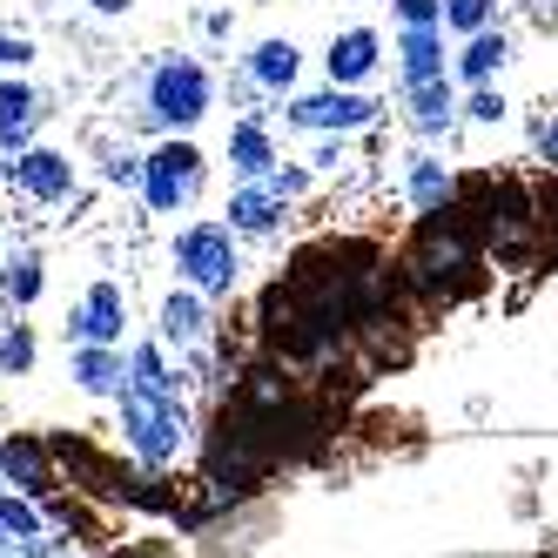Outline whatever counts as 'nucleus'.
Segmentation results:
<instances>
[{"mask_svg":"<svg viewBox=\"0 0 558 558\" xmlns=\"http://www.w3.org/2000/svg\"><path fill=\"white\" fill-rule=\"evenodd\" d=\"M209 108H216V82H209V68L195 61V54H162L142 74V108H135L142 129L189 135Z\"/></svg>","mask_w":558,"mask_h":558,"instance_id":"1","label":"nucleus"},{"mask_svg":"<svg viewBox=\"0 0 558 558\" xmlns=\"http://www.w3.org/2000/svg\"><path fill=\"white\" fill-rule=\"evenodd\" d=\"M276 451L263 445V437L250 424H235L229 411H216V430H209V445H203V485L209 498H250L263 477H269Z\"/></svg>","mask_w":558,"mask_h":558,"instance_id":"2","label":"nucleus"},{"mask_svg":"<svg viewBox=\"0 0 558 558\" xmlns=\"http://www.w3.org/2000/svg\"><path fill=\"white\" fill-rule=\"evenodd\" d=\"M114 411H122V445L135 451L142 471H169L189 445V411H182V397H135L122 390L114 397Z\"/></svg>","mask_w":558,"mask_h":558,"instance_id":"3","label":"nucleus"},{"mask_svg":"<svg viewBox=\"0 0 558 558\" xmlns=\"http://www.w3.org/2000/svg\"><path fill=\"white\" fill-rule=\"evenodd\" d=\"M175 276L189 290H203V296H229L235 276H243V263H235V229L222 216H203V222L175 229Z\"/></svg>","mask_w":558,"mask_h":558,"instance_id":"4","label":"nucleus"},{"mask_svg":"<svg viewBox=\"0 0 558 558\" xmlns=\"http://www.w3.org/2000/svg\"><path fill=\"white\" fill-rule=\"evenodd\" d=\"M203 182H209V155L195 148L189 135H169V142H155V148H148L142 195H148V209H155V216L189 209L195 195H203Z\"/></svg>","mask_w":558,"mask_h":558,"instance_id":"5","label":"nucleus"},{"mask_svg":"<svg viewBox=\"0 0 558 558\" xmlns=\"http://www.w3.org/2000/svg\"><path fill=\"white\" fill-rule=\"evenodd\" d=\"M384 114V101L377 95H364V88H316V95H290L283 101V122L290 129H303V135H356V129H371Z\"/></svg>","mask_w":558,"mask_h":558,"instance_id":"6","label":"nucleus"},{"mask_svg":"<svg viewBox=\"0 0 558 558\" xmlns=\"http://www.w3.org/2000/svg\"><path fill=\"white\" fill-rule=\"evenodd\" d=\"M0 477H8V485H14L21 498L48 505V498L61 492L54 445H48V437H34V430H8V437H0Z\"/></svg>","mask_w":558,"mask_h":558,"instance_id":"7","label":"nucleus"},{"mask_svg":"<svg viewBox=\"0 0 558 558\" xmlns=\"http://www.w3.org/2000/svg\"><path fill=\"white\" fill-rule=\"evenodd\" d=\"M122 330H129V296L122 283H88L82 303L68 310V343H108V350H122Z\"/></svg>","mask_w":558,"mask_h":558,"instance_id":"8","label":"nucleus"},{"mask_svg":"<svg viewBox=\"0 0 558 558\" xmlns=\"http://www.w3.org/2000/svg\"><path fill=\"white\" fill-rule=\"evenodd\" d=\"M8 189L21 195V203L54 209V203H68V195H74V162H68L61 148H41V142H34V148L14 155V182H8Z\"/></svg>","mask_w":558,"mask_h":558,"instance_id":"9","label":"nucleus"},{"mask_svg":"<svg viewBox=\"0 0 558 558\" xmlns=\"http://www.w3.org/2000/svg\"><path fill=\"white\" fill-rule=\"evenodd\" d=\"M41 122H48V95L34 82H21V74H0V148L8 155L34 148V129Z\"/></svg>","mask_w":558,"mask_h":558,"instance_id":"10","label":"nucleus"},{"mask_svg":"<svg viewBox=\"0 0 558 558\" xmlns=\"http://www.w3.org/2000/svg\"><path fill=\"white\" fill-rule=\"evenodd\" d=\"M283 216H290V195L276 189V182H235L229 189V209H222V222L235 235H276Z\"/></svg>","mask_w":558,"mask_h":558,"instance_id":"11","label":"nucleus"},{"mask_svg":"<svg viewBox=\"0 0 558 558\" xmlns=\"http://www.w3.org/2000/svg\"><path fill=\"white\" fill-rule=\"evenodd\" d=\"M155 337H162L169 350H203L209 343V296L203 290H169L162 310H155Z\"/></svg>","mask_w":558,"mask_h":558,"instance_id":"12","label":"nucleus"},{"mask_svg":"<svg viewBox=\"0 0 558 558\" xmlns=\"http://www.w3.org/2000/svg\"><path fill=\"white\" fill-rule=\"evenodd\" d=\"M445 27H397V82L404 88H430V82H451L445 74Z\"/></svg>","mask_w":558,"mask_h":558,"instance_id":"13","label":"nucleus"},{"mask_svg":"<svg viewBox=\"0 0 558 558\" xmlns=\"http://www.w3.org/2000/svg\"><path fill=\"white\" fill-rule=\"evenodd\" d=\"M296 74H303L296 41H256V54L243 61V74H235V88L243 95H290Z\"/></svg>","mask_w":558,"mask_h":558,"instance_id":"14","label":"nucleus"},{"mask_svg":"<svg viewBox=\"0 0 558 558\" xmlns=\"http://www.w3.org/2000/svg\"><path fill=\"white\" fill-rule=\"evenodd\" d=\"M384 61V41H377V27H343L330 34V54H324V74L337 88H356V82H371Z\"/></svg>","mask_w":558,"mask_h":558,"instance_id":"15","label":"nucleus"},{"mask_svg":"<svg viewBox=\"0 0 558 558\" xmlns=\"http://www.w3.org/2000/svg\"><path fill=\"white\" fill-rule=\"evenodd\" d=\"M68 377H74V390H88V397H122L129 390V356L108 350V343H74L68 350Z\"/></svg>","mask_w":558,"mask_h":558,"instance_id":"16","label":"nucleus"},{"mask_svg":"<svg viewBox=\"0 0 558 558\" xmlns=\"http://www.w3.org/2000/svg\"><path fill=\"white\" fill-rule=\"evenodd\" d=\"M276 135L263 129V114H243V122L229 129V169H235V182H269L276 175Z\"/></svg>","mask_w":558,"mask_h":558,"instance_id":"17","label":"nucleus"},{"mask_svg":"<svg viewBox=\"0 0 558 558\" xmlns=\"http://www.w3.org/2000/svg\"><path fill=\"white\" fill-rule=\"evenodd\" d=\"M404 195H411V209H417V216L451 209V203H458V175H451V162H437L430 148L411 155V162H404Z\"/></svg>","mask_w":558,"mask_h":558,"instance_id":"18","label":"nucleus"},{"mask_svg":"<svg viewBox=\"0 0 558 558\" xmlns=\"http://www.w3.org/2000/svg\"><path fill=\"white\" fill-rule=\"evenodd\" d=\"M404 108H411V129H417L424 142H445V135L458 129V114H464V101H458V88H451V82L404 88Z\"/></svg>","mask_w":558,"mask_h":558,"instance_id":"19","label":"nucleus"},{"mask_svg":"<svg viewBox=\"0 0 558 558\" xmlns=\"http://www.w3.org/2000/svg\"><path fill=\"white\" fill-rule=\"evenodd\" d=\"M48 290V269H41V250L14 243L8 256H0V296H8V310H34Z\"/></svg>","mask_w":558,"mask_h":558,"instance_id":"20","label":"nucleus"},{"mask_svg":"<svg viewBox=\"0 0 558 558\" xmlns=\"http://www.w3.org/2000/svg\"><path fill=\"white\" fill-rule=\"evenodd\" d=\"M505 61H511V41H505V34H498V27H485V34H471V41L458 48V61H451V74H458V82H464V88H492Z\"/></svg>","mask_w":558,"mask_h":558,"instance_id":"21","label":"nucleus"},{"mask_svg":"<svg viewBox=\"0 0 558 558\" xmlns=\"http://www.w3.org/2000/svg\"><path fill=\"white\" fill-rule=\"evenodd\" d=\"M129 390L135 397H182V377L169 371V343L162 337H148L129 350Z\"/></svg>","mask_w":558,"mask_h":558,"instance_id":"22","label":"nucleus"},{"mask_svg":"<svg viewBox=\"0 0 558 558\" xmlns=\"http://www.w3.org/2000/svg\"><path fill=\"white\" fill-rule=\"evenodd\" d=\"M0 525H8V538L34 545V538L48 532V518H41V505H34V498H21V492H0Z\"/></svg>","mask_w":558,"mask_h":558,"instance_id":"23","label":"nucleus"},{"mask_svg":"<svg viewBox=\"0 0 558 558\" xmlns=\"http://www.w3.org/2000/svg\"><path fill=\"white\" fill-rule=\"evenodd\" d=\"M27 371H34V330L8 324L0 330V377H27Z\"/></svg>","mask_w":558,"mask_h":558,"instance_id":"24","label":"nucleus"},{"mask_svg":"<svg viewBox=\"0 0 558 558\" xmlns=\"http://www.w3.org/2000/svg\"><path fill=\"white\" fill-rule=\"evenodd\" d=\"M492 14H498V0H445V27L464 34V41H471V34H485Z\"/></svg>","mask_w":558,"mask_h":558,"instance_id":"25","label":"nucleus"},{"mask_svg":"<svg viewBox=\"0 0 558 558\" xmlns=\"http://www.w3.org/2000/svg\"><path fill=\"white\" fill-rule=\"evenodd\" d=\"M142 169H148V155H135V148L101 155V182H114V189H142Z\"/></svg>","mask_w":558,"mask_h":558,"instance_id":"26","label":"nucleus"},{"mask_svg":"<svg viewBox=\"0 0 558 558\" xmlns=\"http://www.w3.org/2000/svg\"><path fill=\"white\" fill-rule=\"evenodd\" d=\"M505 114H511V101H505L498 88H471V95H464V122H477V129H498Z\"/></svg>","mask_w":558,"mask_h":558,"instance_id":"27","label":"nucleus"},{"mask_svg":"<svg viewBox=\"0 0 558 558\" xmlns=\"http://www.w3.org/2000/svg\"><path fill=\"white\" fill-rule=\"evenodd\" d=\"M397 27H445V0H390Z\"/></svg>","mask_w":558,"mask_h":558,"instance_id":"28","label":"nucleus"},{"mask_svg":"<svg viewBox=\"0 0 558 558\" xmlns=\"http://www.w3.org/2000/svg\"><path fill=\"white\" fill-rule=\"evenodd\" d=\"M27 61H34V34H27V27H0V68L21 74Z\"/></svg>","mask_w":558,"mask_h":558,"instance_id":"29","label":"nucleus"},{"mask_svg":"<svg viewBox=\"0 0 558 558\" xmlns=\"http://www.w3.org/2000/svg\"><path fill=\"white\" fill-rule=\"evenodd\" d=\"M532 155L558 175V122H551V114H545V122H532Z\"/></svg>","mask_w":558,"mask_h":558,"instance_id":"30","label":"nucleus"},{"mask_svg":"<svg viewBox=\"0 0 558 558\" xmlns=\"http://www.w3.org/2000/svg\"><path fill=\"white\" fill-rule=\"evenodd\" d=\"M310 162L324 169V175H337V169L350 162V148H343V135H324V142H316V155H310Z\"/></svg>","mask_w":558,"mask_h":558,"instance_id":"31","label":"nucleus"},{"mask_svg":"<svg viewBox=\"0 0 558 558\" xmlns=\"http://www.w3.org/2000/svg\"><path fill=\"white\" fill-rule=\"evenodd\" d=\"M269 182H276V189H283V195H290V203H296V195L310 189V175H303V169H276Z\"/></svg>","mask_w":558,"mask_h":558,"instance_id":"32","label":"nucleus"},{"mask_svg":"<svg viewBox=\"0 0 558 558\" xmlns=\"http://www.w3.org/2000/svg\"><path fill=\"white\" fill-rule=\"evenodd\" d=\"M88 8H95V14H101V21H122V14H129V8H135V0H88Z\"/></svg>","mask_w":558,"mask_h":558,"instance_id":"33","label":"nucleus"},{"mask_svg":"<svg viewBox=\"0 0 558 558\" xmlns=\"http://www.w3.org/2000/svg\"><path fill=\"white\" fill-rule=\"evenodd\" d=\"M0 545H8V525H0Z\"/></svg>","mask_w":558,"mask_h":558,"instance_id":"34","label":"nucleus"},{"mask_svg":"<svg viewBox=\"0 0 558 558\" xmlns=\"http://www.w3.org/2000/svg\"><path fill=\"white\" fill-rule=\"evenodd\" d=\"M0 256H8V250H0Z\"/></svg>","mask_w":558,"mask_h":558,"instance_id":"35","label":"nucleus"}]
</instances>
